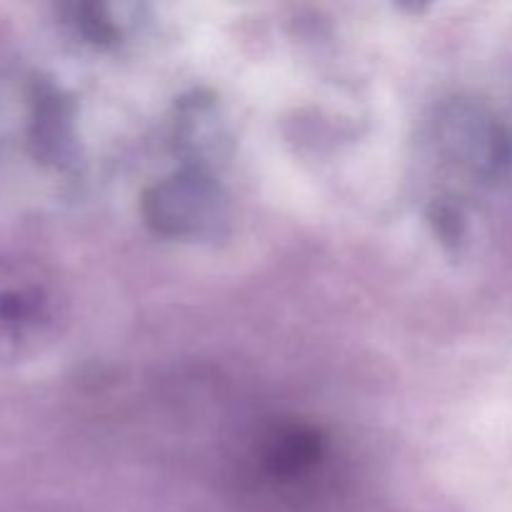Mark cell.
Wrapping results in <instances>:
<instances>
[{
	"mask_svg": "<svg viewBox=\"0 0 512 512\" xmlns=\"http://www.w3.org/2000/svg\"><path fill=\"white\" fill-rule=\"evenodd\" d=\"M53 320V295L35 270L0 263V353L23 348Z\"/></svg>",
	"mask_w": 512,
	"mask_h": 512,
	"instance_id": "obj_1",
	"label": "cell"
}]
</instances>
